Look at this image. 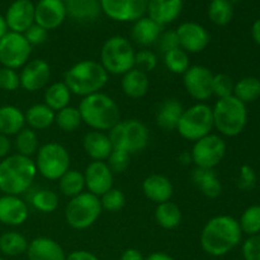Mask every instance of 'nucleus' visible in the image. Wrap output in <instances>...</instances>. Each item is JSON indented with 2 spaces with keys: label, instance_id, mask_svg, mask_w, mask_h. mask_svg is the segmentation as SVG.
Returning <instances> with one entry per match:
<instances>
[{
  "label": "nucleus",
  "instance_id": "nucleus-35",
  "mask_svg": "<svg viewBox=\"0 0 260 260\" xmlns=\"http://www.w3.org/2000/svg\"><path fill=\"white\" fill-rule=\"evenodd\" d=\"M58 187H60L61 193L66 197H76L80 193H83L84 187H85V179H84L83 173L78 170L69 169L62 177L58 179Z\"/></svg>",
  "mask_w": 260,
  "mask_h": 260
},
{
  "label": "nucleus",
  "instance_id": "nucleus-5",
  "mask_svg": "<svg viewBox=\"0 0 260 260\" xmlns=\"http://www.w3.org/2000/svg\"><path fill=\"white\" fill-rule=\"evenodd\" d=\"M212 114L213 126L223 136H238L248 122L246 106L234 95L218 99L212 108Z\"/></svg>",
  "mask_w": 260,
  "mask_h": 260
},
{
  "label": "nucleus",
  "instance_id": "nucleus-31",
  "mask_svg": "<svg viewBox=\"0 0 260 260\" xmlns=\"http://www.w3.org/2000/svg\"><path fill=\"white\" fill-rule=\"evenodd\" d=\"M55 116L56 113L50 108V107L43 104H35V106L29 107L27 112L24 113L25 123L29 126L30 129H47L48 127L52 126L55 123Z\"/></svg>",
  "mask_w": 260,
  "mask_h": 260
},
{
  "label": "nucleus",
  "instance_id": "nucleus-13",
  "mask_svg": "<svg viewBox=\"0 0 260 260\" xmlns=\"http://www.w3.org/2000/svg\"><path fill=\"white\" fill-rule=\"evenodd\" d=\"M149 0H101L102 12L116 22H136L144 17Z\"/></svg>",
  "mask_w": 260,
  "mask_h": 260
},
{
  "label": "nucleus",
  "instance_id": "nucleus-26",
  "mask_svg": "<svg viewBox=\"0 0 260 260\" xmlns=\"http://www.w3.org/2000/svg\"><path fill=\"white\" fill-rule=\"evenodd\" d=\"M150 81L147 74L139 69L134 68L132 70L123 74L121 80V88L128 98L140 99L145 96L149 91Z\"/></svg>",
  "mask_w": 260,
  "mask_h": 260
},
{
  "label": "nucleus",
  "instance_id": "nucleus-46",
  "mask_svg": "<svg viewBox=\"0 0 260 260\" xmlns=\"http://www.w3.org/2000/svg\"><path fill=\"white\" fill-rule=\"evenodd\" d=\"M20 86L19 74L9 68H0V89L7 91H14Z\"/></svg>",
  "mask_w": 260,
  "mask_h": 260
},
{
  "label": "nucleus",
  "instance_id": "nucleus-50",
  "mask_svg": "<svg viewBox=\"0 0 260 260\" xmlns=\"http://www.w3.org/2000/svg\"><path fill=\"white\" fill-rule=\"evenodd\" d=\"M47 33L48 30H46L45 28H42L38 24H32L27 30H25L23 35H24L25 40L29 42L30 46H37L42 45L46 40H47Z\"/></svg>",
  "mask_w": 260,
  "mask_h": 260
},
{
  "label": "nucleus",
  "instance_id": "nucleus-2",
  "mask_svg": "<svg viewBox=\"0 0 260 260\" xmlns=\"http://www.w3.org/2000/svg\"><path fill=\"white\" fill-rule=\"evenodd\" d=\"M37 175L36 162L20 154L9 155L0 161V192L19 196L27 192Z\"/></svg>",
  "mask_w": 260,
  "mask_h": 260
},
{
  "label": "nucleus",
  "instance_id": "nucleus-30",
  "mask_svg": "<svg viewBox=\"0 0 260 260\" xmlns=\"http://www.w3.org/2000/svg\"><path fill=\"white\" fill-rule=\"evenodd\" d=\"M24 113L14 106L0 107V135L13 136L24 128Z\"/></svg>",
  "mask_w": 260,
  "mask_h": 260
},
{
  "label": "nucleus",
  "instance_id": "nucleus-60",
  "mask_svg": "<svg viewBox=\"0 0 260 260\" xmlns=\"http://www.w3.org/2000/svg\"><path fill=\"white\" fill-rule=\"evenodd\" d=\"M0 260H5V259H3V258H0Z\"/></svg>",
  "mask_w": 260,
  "mask_h": 260
},
{
  "label": "nucleus",
  "instance_id": "nucleus-44",
  "mask_svg": "<svg viewBox=\"0 0 260 260\" xmlns=\"http://www.w3.org/2000/svg\"><path fill=\"white\" fill-rule=\"evenodd\" d=\"M234 86H235V84H234L233 79L226 74H217V75L213 76L212 93L218 99L234 95Z\"/></svg>",
  "mask_w": 260,
  "mask_h": 260
},
{
  "label": "nucleus",
  "instance_id": "nucleus-17",
  "mask_svg": "<svg viewBox=\"0 0 260 260\" xmlns=\"http://www.w3.org/2000/svg\"><path fill=\"white\" fill-rule=\"evenodd\" d=\"M66 15L65 3L61 0H38L35 4V23L46 30L60 27Z\"/></svg>",
  "mask_w": 260,
  "mask_h": 260
},
{
  "label": "nucleus",
  "instance_id": "nucleus-40",
  "mask_svg": "<svg viewBox=\"0 0 260 260\" xmlns=\"http://www.w3.org/2000/svg\"><path fill=\"white\" fill-rule=\"evenodd\" d=\"M164 62L168 70L173 74H184L190 68L189 56L180 47L164 53Z\"/></svg>",
  "mask_w": 260,
  "mask_h": 260
},
{
  "label": "nucleus",
  "instance_id": "nucleus-34",
  "mask_svg": "<svg viewBox=\"0 0 260 260\" xmlns=\"http://www.w3.org/2000/svg\"><path fill=\"white\" fill-rule=\"evenodd\" d=\"M28 241L22 234L17 231H8L0 235V251L7 256H18L25 253Z\"/></svg>",
  "mask_w": 260,
  "mask_h": 260
},
{
  "label": "nucleus",
  "instance_id": "nucleus-12",
  "mask_svg": "<svg viewBox=\"0 0 260 260\" xmlns=\"http://www.w3.org/2000/svg\"><path fill=\"white\" fill-rule=\"evenodd\" d=\"M226 155V144L218 135L210 134L194 142L190 157L197 168L213 169Z\"/></svg>",
  "mask_w": 260,
  "mask_h": 260
},
{
  "label": "nucleus",
  "instance_id": "nucleus-39",
  "mask_svg": "<svg viewBox=\"0 0 260 260\" xmlns=\"http://www.w3.org/2000/svg\"><path fill=\"white\" fill-rule=\"evenodd\" d=\"M81 122L83 119H81L80 112L75 107L68 106L66 108L58 111L55 116V123L57 124L58 128L65 132L75 131L76 128H79Z\"/></svg>",
  "mask_w": 260,
  "mask_h": 260
},
{
  "label": "nucleus",
  "instance_id": "nucleus-51",
  "mask_svg": "<svg viewBox=\"0 0 260 260\" xmlns=\"http://www.w3.org/2000/svg\"><path fill=\"white\" fill-rule=\"evenodd\" d=\"M255 183V174L254 170L248 165H244L241 168V178H240V188L243 189H250L254 187Z\"/></svg>",
  "mask_w": 260,
  "mask_h": 260
},
{
  "label": "nucleus",
  "instance_id": "nucleus-29",
  "mask_svg": "<svg viewBox=\"0 0 260 260\" xmlns=\"http://www.w3.org/2000/svg\"><path fill=\"white\" fill-rule=\"evenodd\" d=\"M193 182L202 194L208 198H217L222 192V185L213 169L196 168L192 174Z\"/></svg>",
  "mask_w": 260,
  "mask_h": 260
},
{
  "label": "nucleus",
  "instance_id": "nucleus-28",
  "mask_svg": "<svg viewBox=\"0 0 260 260\" xmlns=\"http://www.w3.org/2000/svg\"><path fill=\"white\" fill-rule=\"evenodd\" d=\"M183 108L182 104L177 99H167L160 104L156 112V123L165 131L177 129L178 122L182 117Z\"/></svg>",
  "mask_w": 260,
  "mask_h": 260
},
{
  "label": "nucleus",
  "instance_id": "nucleus-55",
  "mask_svg": "<svg viewBox=\"0 0 260 260\" xmlns=\"http://www.w3.org/2000/svg\"><path fill=\"white\" fill-rule=\"evenodd\" d=\"M145 260H174L169 254L162 253V251H156V253L150 254L147 258H145Z\"/></svg>",
  "mask_w": 260,
  "mask_h": 260
},
{
  "label": "nucleus",
  "instance_id": "nucleus-38",
  "mask_svg": "<svg viewBox=\"0 0 260 260\" xmlns=\"http://www.w3.org/2000/svg\"><path fill=\"white\" fill-rule=\"evenodd\" d=\"M15 136H17L15 137V147L18 150V154L30 157L40 149L38 136L33 129L23 128Z\"/></svg>",
  "mask_w": 260,
  "mask_h": 260
},
{
  "label": "nucleus",
  "instance_id": "nucleus-24",
  "mask_svg": "<svg viewBox=\"0 0 260 260\" xmlns=\"http://www.w3.org/2000/svg\"><path fill=\"white\" fill-rule=\"evenodd\" d=\"M142 190L147 200L159 205V203L170 201V198L173 197L174 188H173L172 182L167 177L160 174H152L144 180Z\"/></svg>",
  "mask_w": 260,
  "mask_h": 260
},
{
  "label": "nucleus",
  "instance_id": "nucleus-1",
  "mask_svg": "<svg viewBox=\"0 0 260 260\" xmlns=\"http://www.w3.org/2000/svg\"><path fill=\"white\" fill-rule=\"evenodd\" d=\"M243 231L239 221L231 216L211 218L201 233V246L212 256H222L240 244Z\"/></svg>",
  "mask_w": 260,
  "mask_h": 260
},
{
  "label": "nucleus",
  "instance_id": "nucleus-58",
  "mask_svg": "<svg viewBox=\"0 0 260 260\" xmlns=\"http://www.w3.org/2000/svg\"><path fill=\"white\" fill-rule=\"evenodd\" d=\"M230 2L234 4V3H238V2H240V0H230Z\"/></svg>",
  "mask_w": 260,
  "mask_h": 260
},
{
  "label": "nucleus",
  "instance_id": "nucleus-37",
  "mask_svg": "<svg viewBox=\"0 0 260 260\" xmlns=\"http://www.w3.org/2000/svg\"><path fill=\"white\" fill-rule=\"evenodd\" d=\"M208 18L216 25H228L234 17V4L230 0H211L208 5Z\"/></svg>",
  "mask_w": 260,
  "mask_h": 260
},
{
  "label": "nucleus",
  "instance_id": "nucleus-54",
  "mask_svg": "<svg viewBox=\"0 0 260 260\" xmlns=\"http://www.w3.org/2000/svg\"><path fill=\"white\" fill-rule=\"evenodd\" d=\"M10 147H12V144H10V140L8 139V136H4V135H0V159H4V157L8 156L10 151Z\"/></svg>",
  "mask_w": 260,
  "mask_h": 260
},
{
  "label": "nucleus",
  "instance_id": "nucleus-56",
  "mask_svg": "<svg viewBox=\"0 0 260 260\" xmlns=\"http://www.w3.org/2000/svg\"><path fill=\"white\" fill-rule=\"evenodd\" d=\"M251 36H253L254 41L260 46V18L254 22L253 27H251Z\"/></svg>",
  "mask_w": 260,
  "mask_h": 260
},
{
  "label": "nucleus",
  "instance_id": "nucleus-53",
  "mask_svg": "<svg viewBox=\"0 0 260 260\" xmlns=\"http://www.w3.org/2000/svg\"><path fill=\"white\" fill-rule=\"evenodd\" d=\"M121 260H145L144 255L137 249H127L122 253Z\"/></svg>",
  "mask_w": 260,
  "mask_h": 260
},
{
  "label": "nucleus",
  "instance_id": "nucleus-33",
  "mask_svg": "<svg viewBox=\"0 0 260 260\" xmlns=\"http://www.w3.org/2000/svg\"><path fill=\"white\" fill-rule=\"evenodd\" d=\"M43 98H45L46 106L50 107L53 112H58L69 106L71 99V91L69 90L63 81L53 83L46 89Z\"/></svg>",
  "mask_w": 260,
  "mask_h": 260
},
{
  "label": "nucleus",
  "instance_id": "nucleus-45",
  "mask_svg": "<svg viewBox=\"0 0 260 260\" xmlns=\"http://www.w3.org/2000/svg\"><path fill=\"white\" fill-rule=\"evenodd\" d=\"M157 66V57L152 51L141 50L135 55V68L144 73L155 70Z\"/></svg>",
  "mask_w": 260,
  "mask_h": 260
},
{
  "label": "nucleus",
  "instance_id": "nucleus-9",
  "mask_svg": "<svg viewBox=\"0 0 260 260\" xmlns=\"http://www.w3.org/2000/svg\"><path fill=\"white\" fill-rule=\"evenodd\" d=\"M215 128L212 108L205 103H197L183 111L177 131L188 141H198Z\"/></svg>",
  "mask_w": 260,
  "mask_h": 260
},
{
  "label": "nucleus",
  "instance_id": "nucleus-21",
  "mask_svg": "<svg viewBox=\"0 0 260 260\" xmlns=\"http://www.w3.org/2000/svg\"><path fill=\"white\" fill-rule=\"evenodd\" d=\"M25 253L28 260H66L62 246L53 239L45 236L30 241Z\"/></svg>",
  "mask_w": 260,
  "mask_h": 260
},
{
  "label": "nucleus",
  "instance_id": "nucleus-49",
  "mask_svg": "<svg viewBox=\"0 0 260 260\" xmlns=\"http://www.w3.org/2000/svg\"><path fill=\"white\" fill-rule=\"evenodd\" d=\"M243 256L245 260H260V235H253L243 245Z\"/></svg>",
  "mask_w": 260,
  "mask_h": 260
},
{
  "label": "nucleus",
  "instance_id": "nucleus-52",
  "mask_svg": "<svg viewBox=\"0 0 260 260\" xmlns=\"http://www.w3.org/2000/svg\"><path fill=\"white\" fill-rule=\"evenodd\" d=\"M66 260H99L95 254L86 250H75L71 251L69 255H66Z\"/></svg>",
  "mask_w": 260,
  "mask_h": 260
},
{
  "label": "nucleus",
  "instance_id": "nucleus-22",
  "mask_svg": "<svg viewBox=\"0 0 260 260\" xmlns=\"http://www.w3.org/2000/svg\"><path fill=\"white\" fill-rule=\"evenodd\" d=\"M182 9L183 0H149L146 13L149 18L162 27L178 19Z\"/></svg>",
  "mask_w": 260,
  "mask_h": 260
},
{
  "label": "nucleus",
  "instance_id": "nucleus-27",
  "mask_svg": "<svg viewBox=\"0 0 260 260\" xmlns=\"http://www.w3.org/2000/svg\"><path fill=\"white\" fill-rule=\"evenodd\" d=\"M66 13L79 22H91L101 15V0H68Z\"/></svg>",
  "mask_w": 260,
  "mask_h": 260
},
{
  "label": "nucleus",
  "instance_id": "nucleus-36",
  "mask_svg": "<svg viewBox=\"0 0 260 260\" xmlns=\"http://www.w3.org/2000/svg\"><path fill=\"white\" fill-rule=\"evenodd\" d=\"M234 96L244 104L255 102L260 96V80L254 76H246L234 86Z\"/></svg>",
  "mask_w": 260,
  "mask_h": 260
},
{
  "label": "nucleus",
  "instance_id": "nucleus-23",
  "mask_svg": "<svg viewBox=\"0 0 260 260\" xmlns=\"http://www.w3.org/2000/svg\"><path fill=\"white\" fill-rule=\"evenodd\" d=\"M83 147L86 155L94 161H106L113 151V146L108 135L102 131H90L84 136Z\"/></svg>",
  "mask_w": 260,
  "mask_h": 260
},
{
  "label": "nucleus",
  "instance_id": "nucleus-18",
  "mask_svg": "<svg viewBox=\"0 0 260 260\" xmlns=\"http://www.w3.org/2000/svg\"><path fill=\"white\" fill-rule=\"evenodd\" d=\"M85 187L94 196H103L113 188V173L106 161H91L84 173Z\"/></svg>",
  "mask_w": 260,
  "mask_h": 260
},
{
  "label": "nucleus",
  "instance_id": "nucleus-25",
  "mask_svg": "<svg viewBox=\"0 0 260 260\" xmlns=\"http://www.w3.org/2000/svg\"><path fill=\"white\" fill-rule=\"evenodd\" d=\"M162 32V27L149 17H142L134 22L131 29V37L137 45L146 46L157 42L160 35Z\"/></svg>",
  "mask_w": 260,
  "mask_h": 260
},
{
  "label": "nucleus",
  "instance_id": "nucleus-32",
  "mask_svg": "<svg viewBox=\"0 0 260 260\" xmlns=\"http://www.w3.org/2000/svg\"><path fill=\"white\" fill-rule=\"evenodd\" d=\"M155 220L165 230H173L182 222V211L179 206L170 201L159 203L155 210Z\"/></svg>",
  "mask_w": 260,
  "mask_h": 260
},
{
  "label": "nucleus",
  "instance_id": "nucleus-43",
  "mask_svg": "<svg viewBox=\"0 0 260 260\" xmlns=\"http://www.w3.org/2000/svg\"><path fill=\"white\" fill-rule=\"evenodd\" d=\"M99 200H101L102 210L108 211V212H118L126 205V197H124L123 192L117 188L109 189L108 192L101 196Z\"/></svg>",
  "mask_w": 260,
  "mask_h": 260
},
{
  "label": "nucleus",
  "instance_id": "nucleus-15",
  "mask_svg": "<svg viewBox=\"0 0 260 260\" xmlns=\"http://www.w3.org/2000/svg\"><path fill=\"white\" fill-rule=\"evenodd\" d=\"M179 46L187 53H200L211 41L208 30L196 22H184L175 29Z\"/></svg>",
  "mask_w": 260,
  "mask_h": 260
},
{
  "label": "nucleus",
  "instance_id": "nucleus-11",
  "mask_svg": "<svg viewBox=\"0 0 260 260\" xmlns=\"http://www.w3.org/2000/svg\"><path fill=\"white\" fill-rule=\"evenodd\" d=\"M32 53V46L25 40L24 35L15 32H8L0 38V63L4 68H23L28 62Z\"/></svg>",
  "mask_w": 260,
  "mask_h": 260
},
{
  "label": "nucleus",
  "instance_id": "nucleus-7",
  "mask_svg": "<svg viewBox=\"0 0 260 260\" xmlns=\"http://www.w3.org/2000/svg\"><path fill=\"white\" fill-rule=\"evenodd\" d=\"M114 150H121L127 154H135L147 146L150 134L147 127L139 119L119 121L108 134Z\"/></svg>",
  "mask_w": 260,
  "mask_h": 260
},
{
  "label": "nucleus",
  "instance_id": "nucleus-10",
  "mask_svg": "<svg viewBox=\"0 0 260 260\" xmlns=\"http://www.w3.org/2000/svg\"><path fill=\"white\" fill-rule=\"evenodd\" d=\"M36 168L43 178L58 180L70 169V154L65 146L57 142H48L37 151Z\"/></svg>",
  "mask_w": 260,
  "mask_h": 260
},
{
  "label": "nucleus",
  "instance_id": "nucleus-41",
  "mask_svg": "<svg viewBox=\"0 0 260 260\" xmlns=\"http://www.w3.org/2000/svg\"><path fill=\"white\" fill-rule=\"evenodd\" d=\"M30 203L40 212L51 213L57 208L58 197L53 190L40 189L33 193L32 197H30Z\"/></svg>",
  "mask_w": 260,
  "mask_h": 260
},
{
  "label": "nucleus",
  "instance_id": "nucleus-48",
  "mask_svg": "<svg viewBox=\"0 0 260 260\" xmlns=\"http://www.w3.org/2000/svg\"><path fill=\"white\" fill-rule=\"evenodd\" d=\"M157 45H159V48L162 51V53H167L169 51L180 47L175 29H168L165 32H161L159 40H157Z\"/></svg>",
  "mask_w": 260,
  "mask_h": 260
},
{
  "label": "nucleus",
  "instance_id": "nucleus-42",
  "mask_svg": "<svg viewBox=\"0 0 260 260\" xmlns=\"http://www.w3.org/2000/svg\"><path fill=\"white\" fill-rule=\"evenodd\" d=\"M239 225L243 233L248 235H259L260 233V206H251L241 215Z\"/></svg>",
  "mask_w": 260,
  "mask_h": 260
},
{
  "label": "nucleus",
  "instance_id": "nucleus-19",
  "mask_svg": "<svg viewBox=\"0 0 260 260\" xmlns=\"http://www.w3.org/2000/svg\"><path fill=\"white\" fill-rule=\"evenodd\" d=\"M51 78V68L42 58L28 61L19 74L20 86L28 91H37L47 85Z\"/></svg>",
  "mask_w": 260,
  "mask_h": 260
},
{
  "label": "nucleus",
  "instance_id": "nucleus-14",
  "mask_svg": "<svg viewBox=\"0 0 260 260\" xmlns=\"http://www.w3.org/2000/svg\"><path fill=\"white\" fill-rule=\"evenodd\" d=\"M213 74L208 68L202 65H193L183 74V83L185 90L196 101H207L213 95Z\"/></svg>",
  "mask_w": 260,
  "mask_h": 260
},
{
  "label": "nucleus",
  "instance_id": "nucleus-3",
  "mask_svg": "<svg viewBox=\"0 0 260 260\" xmlns=\"http://www.w3.org/2000/svg\"><path fill=\"white\" fill-rule=\"evenodd\" d=\"M81 119L93 131H109L121 121V111L113 98L104 93L84 96L79 104Z\"/></svg>",
  "mask_w": 260,
  "mask_h": 260
},
{
  "label": "nucleus",
  "instance_id": "nucleus-16",
  "mask_svg": "<svg viewBox=\"0 0 260 260\" xmlns=\"http://www.w3.org/2000/svg\"><path fill=\"white\" fill-rule=\"evenodd\" d=\"M10 32L24 33L35 24V3L32 0H14L4 15Z\"/></svg>",
  "mask_w": 260,
  "mask_h": 260
},
{
  "label": "nucleus",
  "instance_id": "nucleus-4",
  "mask_svg": "<svg viewBox=\"0 0 260 260\" xmlns=\"http://www.w3.org/2000/svg\"><path fill=\"white\" fill-rule=\"evenodd\" d=\"M108 81V73L101 62L94 60H83L71 66L63 76V83L71 94L88 96L104 88Z\"/></svg>",
  "mask_w": 260,
  "mask_h": 260
},
{
  "label": "nucleus",
  "instance_id": "nucleus-59",
  "mask_svg": "<svg viewBox=\"0 0 260 260\" xmlns=\"http://www.w3.org/2000/svg\"><path fill=\"white\" fill-rule=\"evenodd\" d=\"M61 2H63V3H66V2H68V0H61Z\"/></svg>",
  "mask_w": 260,
  "mask_h": 260
},
{
  "label": "nucleus",
  "instance_id": "nucleus-6",
  "mask_svg": "<svg viewBox=\"0 0 260 260\" xmlns=\"http://www.w3.org/2000/svg\"><path fill=\"white\" fill-rule=\"evenodd\" d=\"M135 52L131 42L122 36H113L104 42L101 51V63L113 75H123L135 68Z\"/></svg>",
  "mask_w": 260,
  "mask_h": 260
},
{
  "label": "nucleus",
  "instance_id": "nucleus-20",
  "mask_svg": "<svg viewBox=\"0 0 260 260\" xmlns=\"http://www.w3.org/2000/svg\"><path fill=\"white\" fill-rule=\"evenodd\" d=\"M28 206L18 196L4 194L0 197V222L8 226H20L27 221Z\"/></svg>",
  "mask_w": 260,
  "mask_h": 260
},
{
  "label": "nucleus",
  "instance_id": "nucleus-8",
  "mask_svg": "<svg viewBox=\"0 0 260 260\" xmlns=\"http://www.w3.org/2000/svg\"><path fill=\"white\" fill-rule=\"evenodd\" d=\"M102 205L98 196L89 192L73 197L65 208V218L69 226L75 230H85L93 226L102 215Z\"/></svg>",
  "mask_w": 260,
  "mask_h": 260
},
{
  "label": "nucleus",
  "instance_id": "nucleus-47",
  "mask_svg": "<svg viewBox=\"0 0 260 260\" xmlns=\"http://www.w3.org/2000/svg\"><path fill=\"white\" fill-rule=\"evenodd\" d=\"M129 156L131 155L127 154V152L113 149L106 162L108 164L112 173H123L129 165Z\"/></svg>",
  "mask_w": 260,
  "mask_h": 260
},
{
  "label": "nucleus",
  "instance_id": "nucleus-57",
  "mask_svg": "<svg viewBox=\"0 0 260 260\" xmlns=\"http://www.w3.org/2000/svg\"><path fill=\"white\" fill-rule=\"evenodd\" d=\"M8 32H9V29H8V25H7V22H5L4 15L0 14V38L4 37Z\"/></svg>",
  "mask_w": 260,
  "mask_h": 260
}]
</instances>
